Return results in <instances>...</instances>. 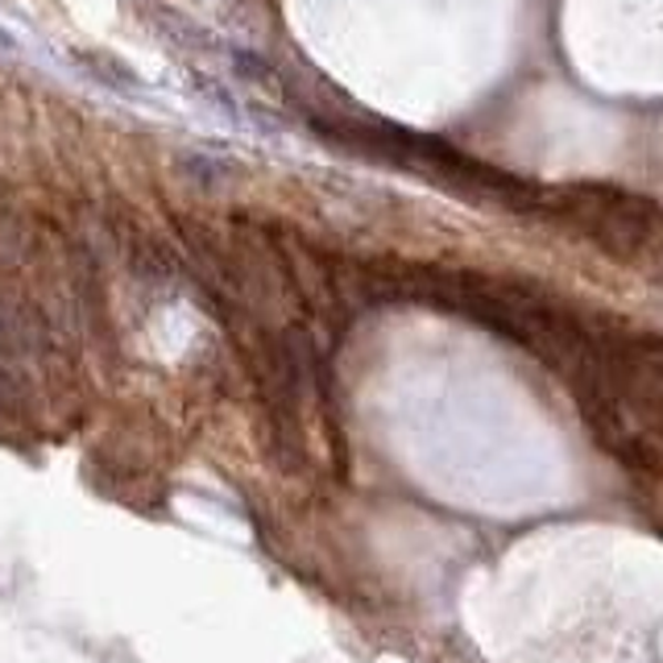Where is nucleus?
Segmentation results:
<instances>
[{
	"label": "nucleus",
	"mask_w": 663,
	"mask_h": 663,
	"mask_svg": "<svg viewBox=\"0 0 663 663\" xmlns=\"http://www.w3.org/2000/svg\"><path fill=\"white\" fill-rule=\"evenodd\" d=\"M543 212H555L560 221L581 228L584 237L618 262H639L663 249V207L610 183H577L564 191H548Z\"/></svg>",
	"instance_id": "f257e3e1"
}]
</instances>
